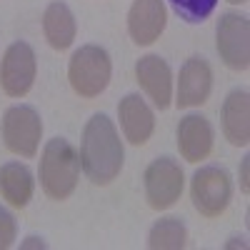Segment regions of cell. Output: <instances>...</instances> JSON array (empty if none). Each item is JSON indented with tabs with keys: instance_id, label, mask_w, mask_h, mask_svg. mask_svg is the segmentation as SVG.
Masks as SVG:
<instances>
[{
	"instance_id": "cell-1",
	"label": "cell",
	"mask_w": 250,
	"mask_h": 250,
	"mask_svg": "<svg viewBox=\"0 0 250 250\" xmlns=\"http://www.w3.org/2000/svg\"><path fill=\"white\" fill-rule=\"evenodd\" d=\"M125 163V148L115 123L105 113H95L83 128L80 168L93 185H110Z\"/></svg>"
},
{
	"instance_id": "cell-2",
	"label": "cell",
	"mask_w": 250,
	"mask_h": 250,
	"mask_svg": "<svg viewBox=\"0 0 250 250\" xmlns=\"http://www.w3.org/2000/svg\"><path fill=\"white\" fill-rule=\"evenodd\" d=\"M38 175H40V188L50 200L55 203L68 200L75 193L80 180V153L65 138L48 140L43 155H40Z\"/></svg>"
},
{
	"instance_id": "cell-3",
	"label": "cell",
	"mask_w": 250,
	"mask_h": 250,
	"mask_svg": "<svg viewBox=\"0 0 250 250\" xmlns=\"http://www.w3.org/2000/svg\"><path fill=\"white\" fill-rule=\"evenodd\" d=\"M113 78L110 53L100 45H80L68 62V83L78 98L93 100L103 95Z\"/></svg>"
},
{
	"instance_id": "cell-4",
	"label": "cell",
	"mask_w": 250,
	"mask_h": 250,
	"mask_svg": "<svg viewBox=\"0 0 250 250\" xmlns=\"http://www.w3.org/2000/svg\"><path fill=\"white\" fill-rule=\"evenodd\" d=\"M190 198H193L195 210L203 218H208V220L220 218L228 210L230 198H233V183H230L228 170L220 168V165H205V168H200L190 183Z\"/></svg>"
},
{
	"instance_id": "cell-5",
	"label": "cell",
	"mask_w": 250,
	"mask_h": 250,
	"mask_svg": "<svg viewBox=\"0 0 250 250\" xmlns=\"http://www.w3.org/2000/svg\"><path fill=\"white\" fill-rule=\"evenodd\" d=\"M43 138V120L30 105H10L3 115V143L18 158H35Z\"/></svg>"
},
{
	"instance_id": "cell-6",
	"label": "cell",
	"mask_w": 250,
	"mask_h": 250,
	"mask_svg": "<svg viewBox=\"0 0 250 250\" xmlns=\"http://www.w3.org/2000/svg\"><path fill=\"white\" fill-rule=\"evenodd\" d=\"M143 185H145V200H148L153 210H168L180 200L185 188V175L180 163L168 155L153 160L145 168Z\"/></svg>"
},
{
	"instance_id": "cell-7",
	"label": "cell",
	"mask_w": 250,
	"mask_h": 250,
	"mask_svg": "<svg viewBox=\"0 0 250 250\" xmlns=\"http://www.w3.org/2000/svg\"><path fill=\"white\" fill-rule=\"evenodd\" d=\"M215 48L225 68L245 73L250 68V23L240 13H223L215 30Z\"/></svg>"
},
{
	"instance_id": "cell-8",
	"label": "cell",
	"mask_w": 250,
	"mask_h": 250,
	"mask_svg": "<svg viewBox=\"0 0 250 250\" xmlns=\"http://www.w3.org/2000/svg\"><path fill=\"white\" fill-rule=\"evenodd\" d=\"M38 75V58L30 43L15 40L10 43L0 60V88L8 98H25Z\"/></svg>"
},
{
	"instance_id": "cell-9",
	"label": "cell",
	"mask_w": 250,
	"mask_h": 250,
	"mask_svg": "<svg viewBox=\"0 0 250 250\" xmlns=\"http://www.w3.org/2000/svg\"><path fill=\"white\" fill-rule=\"evenodd\" d=\"M213 93V68L210 62L200 55H193L183 62L178 75V90H175V105L178 108H200L208 103Z\"/></svg>"
},
{
	"instance_id": "cell-10",
	"label": "cell",
	"mask_w": 250,
	"mask_h": 250,
	"mask_svg": "<svg viewBox=\"0 0 250 250\" xmlns=\"http://www.w3.org/2000/svg\"><path fill=\"white\" fill-rule=\"evenodd\" d=\"M135 80L153 100L158 110H168L173 103V70L160 55H143L135 62Z\"/></svg>"
},
{
	"instance_id": "cell-11",
	"label": "cell",
	"mask_w": 250,
	"mask_h": 250,
	"mask_svg": "<svg viewBox=\"0 0 250 250\" xmlns=\"http://www.w3.org/2000/svg\"><path fill=\"white\" fill-rule=\"evenodd\" d=\"M168 25V10L163 0H133L128 10V35L135 45H153Z\"/></svg>"
},
{
	"instance_id": "cell-12",
	"label": "cell",
	"mask_w": 250,
	"mask_h": 250,
	"mask_svg": "<svg viewBox=\"0 0 250 250\" xmlns=\"http://www.w3.org/2000/svg\"><path fill=\"white\" fill-rule=\"evenodd\" d=\"M178 150H180V158L188 160V163H200L205 160L208 155L213 153V145H215V130L210 120L205 115H185L180 118L178 123Z\"/></svg>"
},
{
	"instance_id": "cell-13",
	"label": "cell",
	"mask_w": 250,
	"mask_h": 250,
	"mask_svg": "<svg viewBox=\"0 0 250 250\" xmlns=\"http://www.w3.org/2000/svg\"><path fill=\"white\" fill-rule=\"evenodd\" d=\"M118 118L125 140L135 148L145 145L155 133V113L138 93H128L118 103Z\"/></svg>"
},
{
	"instance_id": "cell-14",
	"label": "cell",
	"mask_w": 250,
	"mask_h": 250,
	"mask_svg": "<svg viewBox=\"0 0 250 250\" xmlns=\"http://www.w3.org/2000/svg\"><path fill=\"white\" fill-rule=\"evenodd\" d=\"M220 128L233 148H248L250 143V95L245 88L230 90L220 108Z\"/></svg>"
},
{
	"instance_id": "cell-15",
	"label": "cell",
	"mask_w": 250,
	"mask_h": 250,
	"mask_svg": "<svg viewBox=\"0 0 250 250\" xmlns=\"http://www.w3.org/2000/svg\"><path fill=\"white\" fill-rule=\"evenodd\" d=\"M43 35L48 40V45L58 53L68 50L75 43L78 35V20L73 15V10L62 3V0H53L43 13Z\"/></svg>"
},
{
	"instance_id": "cell-16",
	"label": "cell",
	"mask_w": 250,
	"mask_h": 250,
	"mask_svg": "<svg viewBox=\"0 0 250 250\" xmlns=\"http://www.w3.org/2000/svg\"><path fill=\"white\" fill-rule=\"evenodd\" d=\"M35 178L25 163H5L0 165V198L10 208L23 210L33 200Z\"/></svg>"
},
{
	"instance_id": "cell-17",
	"label": "cell",
	"mask_w": 250,
	"mask_h": 250,
	"mask_svg": "<svg viewBox=\"0 0 250 250\" xmlns=\"http://www.w3.org/2000/svg\"><path fill=\"white\" fill-rule=\"evenodd\" d=\"M188 245V228L180 218H160L148 233V248L153 250H183Z\"/></svg>"
},
{
	"instance_id": "cell-18",
	"label": "cell",
	"mask_w": 250,
	"mask_h": 250,
	"mask_svg": "<svg viewBox=\"0 0 250 250\" xmlns=\"http://www.w3.org/2000/svg\"><path fill=\"white\" fill-rule=\"evenodd\" d=\"M173 10L190 25H198L213 15L218 0H170Z\"/></svg>"
},
{
	"instance_id": "cell-19",
	"label": "cell",
	"mask_w": 250,
	"mask_h": 250,
	"mask_svg": "<svg viewBox=\"0 0 250 250\" xmlns=\"http://www.w3.org/2000/svg\"><path fill=\"white\" fill-rule=\"evenodd\" d=\"M18 240V223L8 208L0 205V250L13 248Z\"/></svg>"
},
{
	"instance_id": "cell-20",
	"label": "cell",
	"mask_w": 250,
	"mask_h": 250,
	"mask_svg": "<svg viewBox=\"0 0 250 250\" xmlns=\"http://www.w3.org/2000/svg\"><path fill=\"white\" fill-rule=\"evenodd\" d=\"M248 165H250V158H243L240 163V193L248 195L250 193V183H248Z\"/></svg>"
},
{
	"instance_id": "cell-21",
	"label": "cell",
	"mask_w": 250,
	"mask_h": 250,
	"mask_svg": "<svg viewBox=\"0 0 250 250\" xmlns=\"http://www.w3.org/2000/svg\"><path fill=\"white\" fill-rule=\"evenodd\" d=\"M20 248H48V243L43 238H38V235H30V238H25L23 243H20Z\"/></svg>"
},
{
	"instance_id": "cell-22",
	"label": "cell",
	"mask_w": 250,
	"mask_h": 250,
	"mask_svg": "<svg viewBox=\"0 0 250 250\" xmlns=\"http://www.w3.org/2000/svg\"><path fill=\"white\" fill-rule=\"evenodd\" d=\"M225 248H248L243 238H230V243H225Z\"/></svg>"
},
{
	"instance_id": "cell-23",
	"label": "cell",
	"mask_w": 250,
	"mask_h": 250,
	"mask_svg": "<svg viewBox=\"0 0 250 250\" xmlns=\"http://www.w3.org/2000/svg\"><path fill=\"white\" fill-rule=\"evenodd\" d=\"M230 5H243V3H248V0H228Z\"/></svg>"
}]
</instances>
